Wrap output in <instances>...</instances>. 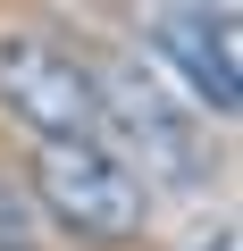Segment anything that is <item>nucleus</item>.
I'll return each mask as SVG.
<instances>
[{"mask_svg": "<svg viewBox=\"0 0 243 251\" xmlns=\"http://www.w3.org/2000/svg\"><path fill=\"white\" fill-rule=\"evenodd\" d=\"M34 201H42L51 226H67L76 243H101V251H126V243H143V226H151L143 176L117 159L101 134L34 143Z\"/></svg>", "mask_w": 243, "mask_h": 251, "instance_id": "obj_1", "label": "nucleus"}, {"mask_svg": "<svg viewBox=\"0 0 243 251\" xmlns=\"http://www.w3.org/2000/svg\"><path fill=\"white\" fill-rule=\"evenodd\" d=\"M92 100H101V126L126 134V151H117V159L143 176V193H151V184H168V193H201V176H210L201 134H193V117H185L143 67L101 59V67H92Z\"/></svg>", "mask_w": 243, "mask_h": 251, "instance_id": "obj_2", "label": "nucleus"}, {"mask_svg": "<svg viewBox=\"0 0 243 251\" xmlns=\"http://www.w3.org/2000/svg\"><path fill=\"white\" fill-rule=\"evenodd\" d=\"M0 109H9L34 143H76L101 134V100H92V67L67 59L42 34H0Z\"/></svg>", "mask_w": 243, "mask_h": 251, "instance_id": "obj_3", "label": "nucleus"}, {"mask_svg": "<svg viewBox=\"0 0 243 251\" xmlns=\"http://www.w3.org/2000/svg\"><path fill=\"white\" fill-rule=\"evenodd\" d=\"M151 42H160V59L193 84V100H201L210 117H235V109H243L235 17H210V9H160V17H151Z\"/></svg>", "mask_w": 243, "mask_h": 251, "instance_id": "obj_4", "label": "nucleus"}, {"mask_svg": "<svg viewBox=\"0 0 243 251\" xmlns=\"http://www.w3.org/2000/svg\"><path fill=\"white\" fill-rule=\"evenodd\" d=\"M0 251H34V218H26V201L9 193V176H0Z\"/></svg>", "mask_w": 243, "mask_h": 251, "instance_id": "obj_5", "label": "nucleus"}]
</instances>
